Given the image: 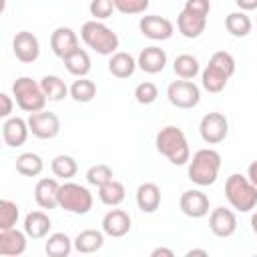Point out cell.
<instances>
[{
    "instance_id": "obj_1",
    "label": "cell",
    "mask_w": 257,
    "mask_h": 257,
    "mask_svg": "<svg viewBox=\"0 0 257 257\" xmlns=\"http://www.w3.org/2000/svg\"><path fill=\"white\" fill-rule=\"evenodd\" d=\"M155 147L157 151L167 157L173 165L181 167V165H187L191 161V149H189V141L185 137V133L179 128V126H163L159 133H157V139H155Z\"/></svg>"
},
{
    "instance_id": "obj_2",
    "label": "cell",
    "mask_w": 257,
    "mask_h": 257,
    "mask_svg": "<svg viewBox=\"0 0 257 257\" xmlns=\"http://www.w3.org/2000/svg\"><path fill=\"white\" fill-rule=\"evenodd\" d=\"M221 169V155L215 149H199L189 161V181L199 187H209L217 181Z\"/></svg>"
},
{
    "instance_id": "obj_3",
    "label": "cell",
    "mask_w": 257,
    "mask_h": 257,
    "mask_svg": "<svg viewBox=\"0 0 257 257\" xmlns=\"http://www.w3.org/2000/svg\"><path fill=\"white\" fill-rule=\"evenodd\" d=\"M225 197L229 205L239 213H249L257 207V187L239 173H233L225 181Z\"/></svg>"
},
{
    "instance_id": "obj_4",
    "label": "cell",
    "mask_w": 257,
    "mask_h": 257,
    "mask_svg": "<svg viewBox=\"0 0 257 257\" xmlns=\"http://www.w3.org/2000/svg\"><path fill=\"white\" fill-rule=\"evenodd\" d=\"M80 38L88 48H92L96 54H102V56H112L118 48L116 32L106 24H102L100 20L84 22L80 28Z\"/></svg>"
},
{
    "instance_id": "obj_5",
    "label": "cell",
    "mask_w": 257,
    "mask_h": 257,
    "mask_svg": "<svg viewBox=\"0 0 257 257\" xmlns=\"http://www.w3.org/2000/svg\"><path fill=\"white\" fill-rule=\"evenodd\" d=\"M12 96L16 100V104L24 110V112H38L44 110L48 98L40 86V82L32 80L30 76H18L12 82Z\"/></svg>"
},
{
    "instance_id": "obj_6",
    "label": "cell",
    "mask_w": 257,
    "mask_h": 257,
    "mask_svg": "<svg viewBox=\"0 0 257 257\" xmlns=\"http://www.w3.org/2000/svg\"><path fill=\"white\" fill-rule=\"evenodd\" d=\"M92 193L78 183L64 181L58 193V207L72 215H86L92 209Z\"/></svg>"
},
{
    "instance_id": "obj_7",
    "label": "cell",
    "mask_w": 257,
    "mask_h": 257,
    "mask_svg": "<svg viewBox=\"0 0 257 257\" xmlns=\"http://www.w3.org/2000/svg\"><path fill=\"white\" fill-rule=\"evenodd\" d=\"M167 98L173 106L189 110V108H195L201 102V90L195 82L181 78V80H173L167 86Z\"/></svg>"
},
{
    "instance_id": "obj_8",
    "label": "cell",
    "mask_w": 257,
    "mask_h": 257,
    "mask_svg": "<svg viewBox=\"0 0 257 257\" xmlns=\"http://www.w3.org/2000/svg\"><path fill=\"white\" fill-rule=\"evenodd\" d=\"M199 135L207 145H219L229 135V120L223 112H207L199 122Z\"/></svg>"
},
{
    "instance_id": "obj_9",
    "label": "cell",
    "mask_w": 257,
    "mask_h": 257,
    "mask_svg": "<svg viewBox=\"0 0 257 257\" xmlns=\"http://www.w3.org/2000/svg\"><path fill=\"white\" fill-rule=\"evenodd\" d=\"M26 120H28L30 133H32L36 139L48 141V139L58 137V133H60V118H58L54 112H50V110L30 112Z\"/></svg>"
},
{
    "instance_id": "obj_10",
    "label": "cell",
    "mask_w": 257,
    "mask_h": 257,
    "mask_svg": "<svg viewBox=\"0 0 257 257\" xmlns=\"http://www.w3.org/2000/svg\"><path fill=\"white\" fill-rule=\"evenodd\" d=\"M139 30L149 40H169L175 32V26L169 18L159 14H147L139 20Z\"/></svg>"
},
{
    "instance_id": "obj_11",
    "label": "cell",
    "mask_w": 257,
    "mask_h": 257,
    "mask_svg": "<svg viewBox=\"0 0 257 257\" xmlns=\"http://www.w3.org/2000/svg\"><path fill=\"white\" fill-rule=\"evenodd\" d=\"M12 52H14V56H16L20 62L32 64V62H36L38 56H40V42H38V38H36L32 32L20 30V32H16V36L12 38Z\"/></svg>"
},
{
    "instance_id": "obj_12",
    "label": "cell",
    "mask_w": 257,
    "mask_h": 257,
    "mask_svg": "<svg viewBox=\"0 0 257 257\" xmlns=\"http://www.w3.org/2000/svg\"><path fill=\"white\" fill-rule=\"evenodd\" d=\"M179 209L191 219H201L209 215V197L199 189H189L179 199Z\"/></svg>"
},
{
    "instance_id": "obj_13",
    "label": "cell",
    "mask_w": 257,
    "mask_h": 257,
    "mask_svg": "<svg viewBox=\"0 0 257 257\" xmlns=\"http://www.w3.org/2000/svg\"><path fill=\"white\" fill-rule=\"evenodd\" d=\"M76 48H80L78 36H76V32L70 26H58V28H54V32L50 34V50L58 58H66Z\"/></svg>"
},
{
    "instance_id": "obj_14",
    "label": "cell",
    "mask_w": 257,
    "mask_h": 257,
    "mask_svg": "<svg viewBox=\"0 0 257 257\" xmlns=\"http://www.w3.org/2000/svg\"><path fill=\"white\" fill-rule=\"evenodd\" d=\"M28 135H30L28 120H24L20 116H10L2 124V139H4V145L10 147V149L22 147L26 143Z\"/></svg>"
},
{
    "instance_id": "obj_15",
    "label": "cell",
    "mask_w": 257,
    "mask_h": 257,
    "mask_svg": "<svg viewBox=\"0 0 257 257\" xmlns=\"http://www.w3.org/2000/svg\"><path fill=\"white\" fill-rule=\"evenodd\" d=\"M209 229L217 237H231L237 231V217L231 209L217 207L209 215Z\"/></svg>"
},
{
    "instance_id": "obj_16",
    "label": "cell",
    "mask_w": 257,
    "mask_h": 257,
    "mask_svg": "<svg viewBox=\"0 0 257 257\" xmlns=\"http://www.w3.org/2000/svg\"><path fill=\"white\" fill-rule=\"evenodd\" d=\"M131 215L122 209H110L102 217V231L112 239H120L131 231Z\"/></svg>"
},
{
    "instance_id": "obj_17",
    "label": "cell",
    "mask_w": 257,
    "mask_h": 257,
    "mask_svg": "<svg viewBox=\"0 0 257 257\" xmlns=\"http://www.w3.org/2000/svg\"><path fill=\"white\" fill-rule=\"evenodd\" d=\"M137 64L147 74H159L167 66V52L161 46H155V44L153 46H147V48H143L139 52Z\"/></svg>"
},
{
    "instance_id": "obj_18",
    "label": "cell",
    "mask_w": 257,
    "mask_h": 257,
    "mask_svg": "<svg viewBox=\"0 0 257 257\" xmlns=\"http://www.w3.org/2000/svg\"><path fill=\"white\" fill-rule=\"evenodd\" d=\"M58 193H60V183L56 179H40L34 187V201L40 209H56L58 207Z\"/></svg>"
},
{
    "instance_id": "obj_19",
    "label": "cell",
    "mask_w": 257,
    "mask_h": 257,
    "mask_svg": "<svg viewBox=\"0 0 257 257\" xmlns=\"http://www.w3.org/2000/svg\"><path fill=\"white\" fill-rule=\"evenodd\" d=\"M26 231H18L16 227L0 231V255L2 257H18L26 251Z\"/></svg>"
},
{
    "instance_id": "obj_20",
    "label": "cell",
    "mask_w": 257,
    "mask_h": 257,
    "mask_svg": "<svg viewBox=\"0 0 257 257\" xmlns=\"http://www.w3.org/2000/svg\"><path fill=\"white\" fill-rule=\"evenodd\" d=\"M207 28V18L181 10L177 16V30L185 38H199Z\"/></svg>"
},
{
    "instance_id": "obj_21",
    "label": "cell",
    "mask_w": 257,
    "mask_h": 257,
    "mask_svg": "<svg viewBox=\"0 0 257 257\" xmlns=\"http://www.w3.org/2000/svg\"><path fill=\"white\" fill-rule=\"evenodd\" d=\"M137 207L143 211V213H155L159 207H161V189L157 183H143L139 185L137 189Z\"/></svg>"
},
{
    "instance_id": "obj_22",
    "label": "cell",
    "mask_w": 257,
    "mask_h": 257,
    "mask_svg": "<svg viewBox=\"0 0 257 257\" xmlns=\"http://www.w3.org/2000/svg\"><path fill=\"white\" fill-rule=\"evenodd\" d=\"M52 229V221L44 211H30L24 217V231L30 239H44Z\"/></svg>"
},
{
    "instance_id": "obj_23",
    "label": "cell",
    "mask_w": 257,
    "mask_h": 257,
    "mask_svg": "<svg viewBox=\"0 0 257 257\" xmlns=\"http://www.w3.org/2000/svg\"><path fill=\"white\" fill-rule=\"evenodd\" d=\"M137 60L133 58V54L128 52H122V50H116L110 60H108V72L114 76V78H128L135 74L137 70Z\"/></svg>"
},
{
    "instance_id": "obj_24",
    "label": "cell",
    "mask_w": 257,
    "mask_h": 257,
    "mask_svg": "<svg viewBox=\"0 0 257 257\" xmlns=\"http://www.w3.org/2000/svg\"><path fill=\"white\" fill-rule=\"evenodd\" d=\"M104 245V231L98 229H84L74 237V251L78 253H96Z\"/></svg>"
},
{
    "instance_id": "obj_25",
    "label": "cell",
    "mask_w": 257,
    "mask_h": 257,
    "mask_svg": "<svg viewBox=\"0 0 257 257\" xmlns=\"http://www.w3.org/2000/svg\"><path fill=\"white\" fill-rule=\"evenodd\" d=\"M74 249V239L66 233H50L44 243V253L48 257H68Z\"/></svg>"
},
{
    "instance_id": "obj_26",
    "label": "cell",
    "mask_w": 257,
    "mask_h": 257,
    "mask_svg": "<svg viewBox=\"0 0 257 257\" xmlns=\"http://www.w3.org/2000/svg\"><path fill=\"white\" fill-rule=\"evenodd\" d=\"M62 60H64L66 70H68L72 76H86V74L90 72V68H92L90 56H88V52L82 50V48H76L74 52H70V54H68L66 58H62Z\"/></svg>"
},
{
    "instance_id": "obj_27",
    "label": "cell",
    "mask_w": 257,
    "mask_h": 257,
    "mask_svg": "<svg viewBox=\"0 0 257 257\" xmlns=\"http://www.w3.org/2000/svg\"><path fill=\"white\" fill-rule=\"evenodd\" d=\"M126 197V191H124V185L116 179L104 183L102 187H98V199L102 205L106 207H118Z\"/></svg>"
},
{
    "instance_id": "obj_28",
    "label": "cell",
    "mask_w": 257,
    "mask_h": 257,
    "mask_svg": "<svg viewBox=\"0 0 257 257\" xmlns=\"http://www.w3.org/2000/svg\"><path fill=\"white\" fill-rule=\"evenodd\" d=\"M225 28H227V32H229L231 36H235V38H245V36L251 32L253 22H251V18H249L243 10H237V12L227 14V18H225Z\"/></svg>"
},
{
    "instance_id": "obj_29",
    "label": "cell",
    "mask_w": 257,
    "mask_h": 257,
    "mask_svg": "<svg viewBox=\"0 0 257 257\" xmlns=\"http://www.w3.org/2000/svg\"><path fill=\"white\" fill-rule=\"evenodd\" d=\"M40 86H42L46 98L52 100V102L62 100L66 94H70V88L66 86V82H64L60 76H56V74H46V76H42V78H40Z\"/></svg>"
},
{
    "instance_id": "obj_30",
    "label": "cell",
    "mask_w": 257,
    "mask_h": 257,
    "mask_svg": "<svg viewBox=\"0 0 257 257\" xmlns=\"http://www.w3.org/2000/svg\"><path fill=\"white\" fill-rule=\"evenodd\" d=\"M44 169V161L36 153H22L16 157V173L22 177H38Z\"/></svg>"
},
{
    "instance_id": "obj_31",
    "label": "cell",
    "mask_w": 257,
    "mask_h": 257,
    "mask_svg": "<svg viewBox=\"0 0 257 257\" xmlns=\"http://www.w3.org/2000/svg\"><path fill=\"white\" fill-rule=\"evenodd\" d=\"M173 70L179 78H185V80H191L195 78L199 72H201V66H199V60L197 56L193 54H179L173 62Z\"/></svg>"
},
{
    "instance_id": "obj_32",
    "label": "cell",
    "mask_w": 257,
    "mask_h": 257,
    "mask_svg": "<svg viewBox=\"0 0 257 257\" xmlns=\"http://www.w3.org/2000/svg\"><path fill=\"white\" fill-rule=\"evenodd\" d=\"M50 169H52L54 177H58L62 181H70L78 173V165H76L74 157H70V155H56L50 163Z\"/></svg>"
},
{
    "instance_id": "obj_33",
    "label": "cell",
    "mask_w": 257,
    "mask_h": 257,
    "mask_svg": "<svg viewBox=\"0 0 257 257\" xmlns=\"http://www.w3.org/2000/svg\"><path fill=\"white\" fill-rule=\"evenodd\" d=\"M227 76L223 74V72H219L217 68H213V66H205L203 68V72H201V84H203V88L205 90H209V92H213V94H217V92H221L225 86H227Z\"/></svg>"
},
{
    "instance_id": "obj_34",
    "label": "cell",
    "mask_w": 257,
    "mask_h": 257,
    "mask_svg": "<svg viewBox=\"0 0 257 257\" xmlns=\"http://www.w3.org/2000/svg\"><path fill=\"white\" fill-rule=\"evenodd\" d=\"M70 96L76 102H90L96 96V84L86 76H78V80L70 84Z\"/></svg>"
},
{
    "instance_id": "obj_35",
    "label": "cell",
    "mask_w": 257,
    "mask_h": 257,
    "mask_svg": "<svg viewBox=\"0 0 257 257\" xmlns=\"http://www.w3.org/2000/svg\"><path fill=\"white\" fill-rule=\"evenodd\" d=\"M18 217H20V209H18V205H16L14 201L2 199V201H0V231L16 227Z\"/></svg>"
},
{
    "instance_id": "obj_36",
    "label": "cell",
    "mask_w": 257,
    "mask_h": 257,
    "mask_svg": "<svg viewBox=\"0 0 257 257\" xmlns=\"http://www.w3.org/2000/svg\"><path fill=\"white\" fill-rule=\"evenodd\" d=\"M209 66L217 68L219 72H223L227 78H231L235 74V58L227 52V50H217L211 54L209 58Z\"/></svg>"
},
{
    "instance_id": "obj_37",
    "label": "cell",
    "mask_w": 257,
    "mask_h": 257,
    "mask_svg": "<svg viewBox=\"0 0 257 257\" xmlns=\"http://www.w3.org/2000/svg\"><path fill=\"white\" fill-rule=\"evenodd\" d=\"M86 181H88V185H92V187H102L104 183H108V181H112V169L108 167V165H104V163H98V165H92L88 171H86Z\"/></svg>"
},
{
    "instance_id": "obj_38",
    "label": "cell",
    "mask_w": 257,
    "mask_h": 257,
    "mask_svg": "<svg viewBox=\"0 0 257 257\" xmlns=\"http://www.w3.org/2000/svg\"><path fill=\"white\" fill-rule=\"evenodd\" d=\"M157 98H159V88H157L155 82L145 80V82H139L135 86V100L139 104H145L147 106V104H153Z\"/></svg>"
},
{
    "instance_id": "obj_39",
    "label": "cell",
    "mask_w": 257,
    "mask_h": 257,
    "mask_svg": "<svg viewBox=\"0 0 257 257\" xmlns=\"http://www.w3.org/2000/svg\"><path fill=\"white\" fill-rule=\"evenodd\" d=\"M88 10H90L92 20H106V18L112 16V12L116 8H114V2L112 0H90Z\"/></svg>"
},
{
    "instance_id": "obj_40",
    "label": "cell",
    "mask_w": 257,
    "mask_h": 257,
    "mask_svg": "<svg viewBox=\"0 0 257 257\" xmlns=\"http://www.w3.org/2000/svg\"><path fill=\"white\" fill-rule=\"evenodd\" d=\"M112 2L120 14H143L151 4V0H112Z\"/></svg>"
},
{
    "instance_id": "obj_41",
    "label": "cell",
    "mask_w": 257,
    "mask_h": 257,
    "mask_svg": "<svg viewBox=\"0 0 257 257\" xmlns=\"http://www.w3.org/2000/svg\"><path fill=\"white\" fill-rule=\"evenodd\" d=\"M183 10L207 18V14L211 12V2L209 0H185V8Z\"/></svg>"
},
{
    "instance_id": "obj_42",
    "label": "cell",
    "mask_w": 257,
    "mask_h": 257,
    "mask_svg": "<svg viewBox=\"0 0 257 257\" xmlns=\"http://www.w3.org/2000/svg\"><path fill=\"white\" fill-rule=\"evenodd\" d=\"M0 104H2V108H0V116H2V118H10V116H12V106H14L12 96L6 94V92H2V94H0Z\"/></svg>"
},
{
    "instance_id": "obj_43",
    "label": "cell",
    "mask_w": 257,
    "mask_h": 257,
    "mask_svg": "<svg viewBox=\"0 0 257 257\" xmlns=\"http://www.w3.org/2000/svg\"><path fill=\"white\" fill-rule=\"evenodd\" d=\"M237 8L243 10V12H251V10H257V0H235Z\"/></svg>"
},
{
    "instance_id": "obj_44",
    "label": "cell",
    "mask_w": 257,
    "mask_h": 257,
    "mask_svg": "<svg viewBox=\"0 0 257 257\" xmlns=\"http://www.w3.org/2000/svg\"><path fill=\"white\" fill-rule=\"evenodd\" d=\"M151 257H175V251L167 247H157L151 251Z\"/></svg>"
},
{
    "instance_id": "obj_45",
    "label": "cell",
    "mask_w": 257,
    "mask_h": 257,
    "mask_svg": "<svg viewBox=\"0 0 257 257\" xmlns=\"http://www.w3.org/2000/svg\"><path fill=\"white\" fill-rule=\"evenodd\" d=\"M247 177H249V181L257 187V161H253V163L247 167Z\"/></svg>"
},
{
    "instance_id": "obj_46",
    "label": "cell",
    "mask_w": 257,
    "mask_h": 257,
    "mask_svg": "<svg viewBox=\"0 0 257 257\" xmlns=\"http://www.w3.org/2000/svg\"><path fill=\"white\" fill-rule=\"evenodd\" d=\"M185 255H187V257H193V255H201V257H207L209 253H207V249H189Z\"/></svg>"
},
{
    "instance_id": "obj_47",
    "label": "cell",
    "mask_w": 257,
    "mask_h": 257,
    "mask_svg": "<svg viewBox=\"0 0 257 257\" xmlns=\"http://www.w3.org/2000/svg\"><path fill=\"white\" fill-rule=\"evenodd\" d=\"M251 229H253V233H255V237H257V211L251 215Z\"/></svg>"
},
{
    "instance_id": "obj_48",
    "label": "cell",
    "mask_w": 257,
    "mask_h": 257,
    "mask_svg": "<svg viewBox=\"0 0 257 257\" xmlns=\"http://www.w3.org/2000/svg\"><path fill=\"white\" fill-rule=\"evenodd\" d=\"M2 4H6V0H2Z\"/></svg>"
}]
</instances>
